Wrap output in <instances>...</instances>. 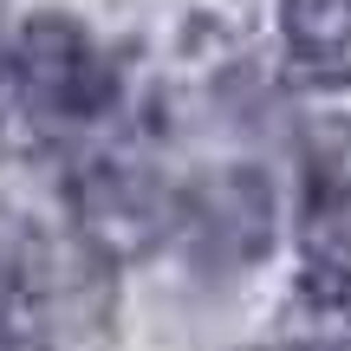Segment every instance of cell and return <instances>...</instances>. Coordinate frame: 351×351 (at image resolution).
<instances>
[{"instance_id":"cell-1","label":"cell","mask_w":351,"mask_h":351,"mask_svg":"<svg viewBox=\"0 0 351 351\" xmlns=\"http://www.w3.org/2000/svg\"><path fill=\"white\" fill-rule=\"evenodd\" d=\"M13 85L46 117H65V124H85V117L111 111V91H117L104 52L91 46V33L72 26L65 13L26 20L20 46H13Z\"/></svg>"},{"instance_id":"cell-2","label":"cell","mask_w":351,"mask_h":351,"mask_svg":"<svg viewBox=\"0 0 351 351\" xmlns=\"http://www.w3.org/2000/svg\"><path fill=\"white\" fill-rule=\"evenodd\" d=\"M176 208H182V202H169V189L150 182V176H137V169H98V176L78 182V221L111 254L156 247V241L169 234Z\"/></svg>"},{"instance_id":"cell-3","label":"cell","mask_w":351,"mask_h":351,"mask_svg":"<svg viewBox=\"0 0 351 351\" xmlns=\"http://www.w3.org/2000/svg\"><path fill=\"white\" fill-rule=\"evenodd\" d=\"M300 247L306 267L351 274V130H319L300 176Z\"/></svg>"},{"instance_id":"cell-4","label":"cell","mask_w":351,"mask_h":351,"mask_svg":"<svg viewBox=\"0 0 351 351\" xmlns=\"http://www.w3.org/2000/svg\"><path fill=\"white\" fill-rule=\"evenodd\" d=\"M280 46L300 85L351 91V0H280Z\"/></svg>"},{"instance_id":"cell-5","label":"cell","mask_w":351,"mask_h":351,"mask_svg":"<svg viewBox=\"0 0 351 351\" xmlns=\"http://www.w3.org/2000/svg\"><path fill=\"white\" fill-rule=\"evenodd\" d=\"M287 351H351V274L306 267L287 300Z\"/></svg>"},{"instance_id":"cell-6","label":"cell","mask_w":351,"mask_h":351,"mask_svg":"<svg viewBox=\"0 0 351 351\" xmlns=\"http://www.w3.org/2000/svg\"><path fill=\"white\" fill-rule=\"evenodd\" d=\"M0 293H7V287H0Z\"/></svg>"}]
</instances>
